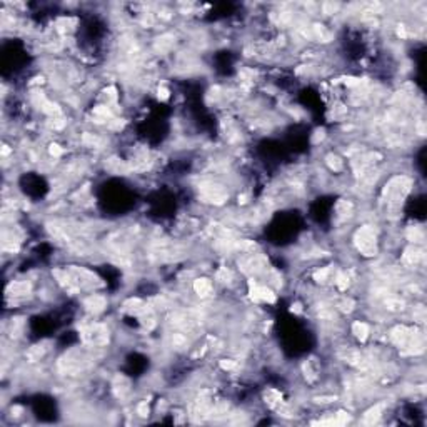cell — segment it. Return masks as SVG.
Instances as JSON below:
<instances>
[{
	"label": "cell",
	"instance_id": "obj_1",
	"mask_svg": "<svg viewBox=\"0 0 427 427\" xmlns=\"http://www.w3.org/2000/svg\"><path fill=\"white\" fill-rule=\"evenodd\" d=\"M194 290H196V294L200 297V299H206V297H208L212 294L214 286L208 279L202 277V279H197L196 282H194Z\"/></svg>",
	"mask_w": 427,
	"mask_h": 427
}]
</instances>
